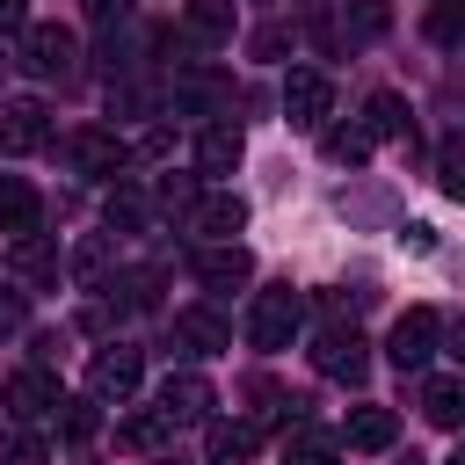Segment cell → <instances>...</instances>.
Listing matches in <instances>:
<instances>
[{
  "mask_svg": "<svg viewBox=\"0 0 465 465\" xmlns=\"http://www.w3.org/2000/svg\"><path fill=\"white\" fill-rule=\"evenodd\" d=\"M232 22H240V7H232V0H189V7H182V36H189V44H203V51H211V44H225V36H232Z\"/></svg>",
  "mask_w": 465,
  "mask_h": 465,
  "instance_id": "cell-15",
  "label": "cell"
},
{
  "mask_svg": "<svg viewBox=\"0 0 465 465\" xmlns=\"http://www.w3.org/2000/svg\"><path fill=\"white\" fill-rule=\"evenodd\" d=\"M196 276H203L211 291H240V283L254 276V254H247L240 240H218V247H203V254H196Z\"/></svg>",
  "mask_w": 465,
  "mask_h": 465,
  "instance_id": "cell-13",
  "label": "cell"
},
{
  "mask_svg": "<svg viewBox=\"0 0 465 465\" xmlns=\"http://www.w3.org/2000/svg\"><path fill=\"white\" fill-rule=\"evenodd\" d=\"M29 29V0H0V36H22Z\"/></svg>",
  "mask_w": 465,
  "mask_h": 465,
  "instance_id": "cell-34",
  "label": "cell"
},
{
  "mask_svg": "<svg viewBox=\"0 0 465 465\" xmlns=\"http://www.w3.org/2000/svg\"><path fill=\"white\" fill-rule=\"evenodd\" d=\"M0 407H7V421H44V414H58L65 400H58V378H51L44 363H29V371H15V378L0 385Z\"/></svg>",
  "mask_w": 465,
  "mask_h": 465,
  "instance_id": "cell-4",
  "label": "cell"
},
{
  "mask_svg": "<svg viewBox=\"0 0 465 465\" xmlns=\"http://www.w3.org/2000/svg\"><path fill=\"white\" fill-rule=\"evenodd\" d=\"M312 371H320V378L356 385V378L371 371V341H363L349 320H334V327H320V334H312Z\"/></svg>",
  "mask_w": 465,
  "mask_h": 465,
  "instance_id": "cell-2",
  "label": "cell"
},
{
  "mask_svg": "<svg viewBox=\"0 0 465 465\" xmlns=\"http://www.w3.org/2000/svg\"><path fill=\"white\" fill-rule=\"evenodd\" d=\"M160 465H167V458H160Z\"/></svg>",
  "mask_w": 465,
  "mask_h": 465,
  "instance_id": "cell-42",
  "label": "cell"
},
{
  "mask_svg": "<svg viewBox=\"0 0 465 465\" xmlns=\"http://www.w3.org/2000/svg\"><path fill=\"white\" fill-rule=\"evenodd\" d=\"M436 334H443V320H436L429 305H414V312H400V320H392L385 356H392L400 371H421V363H429V349H436Z\"/></svg>",
  "mask_w": 465,
  "mask_h": 465,
  "instance_id": "cell-6",
  "label": "cell"
},
{
  "mask_svg": "<svg viewBox=\"0 0 465 465\" xmlns=\"http://www.w3.org/2000/svg\"><path fill=\"white\" fill-rule=\"evenodd\" d=\"M436 182H443V196H465V131L443 138V153H436Z\"/></svg>",
  "mask_w": 465,
  "mask_h": 465,
  "instance_id": "cell-25",
  "label": "cell"
},
{
  "mask_svg": "<svg viewBox=\"0 0 465 465\" xmlns=\"http://www.w3.org/2000/svg\"><path fill=\"white\" fill-rule=\"evenodd\" d=\"M7 465H51V458H44L36 436H15V443H7Z\"/></svg>",
  "mask_w": 465,
  "mask_h": 465,
  "instance_id": "cell-33",
  "label": "cell"
},
{
  "mask_svg": "<svg viewBox=\"0 0 465 465\" xmlns=\"http://www.w3.org/2000/svg\"><path fill=\"white\" fill-rule=\"evenodd\" d=\"M124 15H131V0H87V22H102V29L124 22Z\"/></svg>",
  "mask_w": 465,
  "mask_h": 465,
  "instance_id": "cell-35",
  "label": "cell"
},
{
  "mask_svg": "<svg viewBox=\"0 0 465 465\" xmlns=\"http://www.w3.org/2000/svg\"><path fill=\"white\" fill-rule=\"evenodd\" d=\"M254 443H262L254 421H203V458H211V465H247Z\"/></svg>",
  "mask_w": 465,
  "mask_h": 465,
  "instance_id": "cell-14",
  "label": "cell"
},
{
  "mask_svg": "<svg viewBox=\"0 0 465 465\" xmlns=\"http://www.w3.org/2000/svg\"><path fill=\"white\" fill-rule=\"evenodd\" d=\"M36 211H44L36 189H29L22 174H7V182H0V232H7V240H29V232H36Z\"/></svg>",
  "mask_w": 465,
  "mask_h": 465,
  "instance_id": "cell-17",
  "label": "cell"
},
{
  "mask_svg": "<svg viewBox=\"0 0 465 465\" xmlns=\"http://www.w3.org/2000/svg\"><path fill=\"white\" fill-rule=\"evenodd\" d=\"M160 407H167V414H174V429H182V421H211L218 392H211V378H196V371H167Z\"/></svg>",
  "mask_w": 465,
  "mask_h": 465,
  "instance_id": "cell-12",
  "label": "cell"
},
{
  "mask_svg": "<svg viewBox=\"0 0 465 465\" xmlns=\"http://www.w3.org/2000/svg\"><path fill=\"white\" fill-rule=\"evenodd\" d=\"M450 356H458V363H465V320H458V327H450Z\"/></svg>",
  "mask_w": 465,
  "mask_h": 465,
  "instance_id": "cell-39",
  "label": "cell"
},
{
  "mask_svg": "<svg viewBox=\"0 0 465 465\" xmlns=\"http://www.w3.org/2000/svg\"><path fill=\"white\" fill-rule=\"evenodd\" d=\"M283 116H291L298 131H320V124L334 116V80H327V73H291V80H283Z\"/></svg>",
  "mask_w": 465,
  "mask_h": 465,
  "instance_id": "cell-8",
  "label": "cell"
},
{
  "mask_svg": "<svg viewBox=\"0 0 465 465\" xmlns=\"http://www.w3.org/2000/svg\"><path fill=\"white\" fill-rule=\"evenodd\" d=\"M138 378H145V356H138L131 341H109V349L87 356V392H94V400H116V407H124V400L138 392Z\"/></svg>",
  "mask_w": 465,
  "mask_h": 465,
  "instance_id": "cell-3",
  "label": "cell"
},
{
  "mask_svg": "<svg viewBox=\"0 0 465 465\" xmlns=\"http://www.w3.org/2000/svg\"><path fill=\"white\" fill-rule=\"evenodd\" d=\"M392 436H400V414L392 407H356L341 421V443L349 450H392Z\"/></svg>",
  "mask_w": 465,
  "mask_h": 465,
  "instance_id": "cell-16",
  "label": "cell"
},
{
  "mask_svg": "<svg viewBox=\"0 0 465 465\" xmlns=\"http://www.w3.org/2000/svg\"><path fill=\"white\" fill-rule=\"evenodd\" d=\"M298 327H305V298H298L291 283L254 291V312H247V341H254V349H291Z\"/></svg>",
  "mask_w": 465,
  "mask_h": 465,
  "instance_id": "cell-1",
  "label": "cell"
},
{
  "mask_svg": "<svg viewBox=\"0 0 465 465\" xmlns=\"http://www.w3.org/2000/svg\"><path fill=\"white\" fill-rule=\"evenodd\" d=\"M385 22H392V7H385V0H349V15H341V29H349V36H385Z\"/></svg>",
  "mask_w": 465,
  "mask_h": 465,
  "instance_id": "cell-27",
  "label": "cell"
},
{
  "mask_svg": "<svg viewBox=\"0 0 465 465\" xmlns=\"http://www.w3.org/2000/svg\"><path fill=\"white\" fill-rule=\"evenodd\" d=\"M174 341H182L189 356H225V349H232V327H225L211 305H182V312H174Z\"/></svg>",
  "mask_w": 465,
  "mask_h": 465,
  "instance_id": "cell-11",
  "label": "cell"
},
{
  "mask_svg": "<svg viewBox=\"0 0 465 465\" xmlns=\"http://www.w3.org/2000/svg\"><path fill=\"white\" fill-rule=\"evenodd\" d=\"M429 44H465V0H436L429 7Z\"/></svg>",
  "mask_w": 465,
  "mask_h": 465,
  "instance_id": "cell-28",
  "label": "cell"
},
{
  "mask_svg": "<svg viewBox=\"0 0 465 465\" xmlns=\"http://www.w3.org/2000/svg\"><path fill=\"white\" fill-rule=\"evenodd\" d=\"M240 153H247L240 124H211V131L196 138V167H203V174H232V167H240Z\"/></svg>",
  "mask_w": 465,
  "mask_h": 465,
  "instance_id": "cell-19",
  "label": "cell"
},
{
  "mask_svg": "<svg viewBox=\"0 0 465 465\" xmlns=\"http://www.w3.org/2000/svg\"><path fill=\"white\" fill-rule=\"evenodd\" d=\"M102 429V400L87 392V400H65V436H94Z\"/></svg>",
  "mask_w": 465,
  "mask_h": 465,
  "instance_id": "cell-30",
  "label": "cell"
},
{
  "mask_svg": "<svg viewBox=\"0 0 465 465\" xmlns=\"http://www.w3.org/2000/svg\"><path fill=\"white\" fill-rule=\"evenodd\" d=\"M109 225L138 232V225H145V196H138V189H116V196H109Z\"/></svg>",
  "mask_w": 465,
  "mask_h": 465,
  "instance_id": "cell-29",
  "label": "cell"
},
{
  "mask_svg": "<svg viewBox=\"0 0 465 465\" xmlns=\"http://www.w3.org/2000/svg\"><path fill=\"white\" fill-rule=\"evenodd\" d=\"M167 436H174V414H167V407H138V414L116 421V443H124V450H160Z\"/></svg>",
  "mask_w": 465,
  "mask_h": 465,
  "instance_id": "cell-20",
  "label": "cell"
},
{
  "mask_svg": "<svg viewBox=\"0 0 465 465\" xmlns=\"http://www.w3.org/2000/svg\"><path fill=\"white\" fill-rule=\"evenodd\" d=\"M189 232H203V240H232V232H247V203H240L232 189H211V196L189 203Z\"/></svg>",
  "mask_w": 465,
  "mask_h": 465,
  "instance_id": "cell-10",
  "label": "cell"
},
{
  "mask_svg": "<svg viewBox=\"0 0 465 465\" xmlns=\"http://www.w3.org/2000/svg\"><path fill=\"white\" fill-rule=\"evenodd\" d=\"M400 465H421V458H414V450H407V458H400Z\"/></svg>",
  "mask_w": 465,
  "mask_h": 465,
  "instance_id": "cell-40",
  "label": "cell"
},
{
  "mask_svg": "<svg viewBox=\"0 0 465 465\" xmlns=\"http://www.w3.org/2000/svg\"><path fill=\"white\" fill-rule=\"evenodd\" d=\"M44 145H51V109L36 94L0 102V153H44Z\"/></svg>",
  "mask_w": 465,
  "mask_h": 465,
  "instance_id": "cell-7",
  "label": "cell"
},
{
  "mask_svg": "<svg viewBox=\"0 0 465 465\" xmlns=\"http://www.w3.org/2000/svg\"><path fill=\"white\" fill-rule=\"evenodd\" d=\"M320 145H327L334 167H363V160H371V131H327Z\"/></svg>",
  "mask_w": 465,
  "mask_h": 465,
  "instance_id": "cell-26",
  "label": "cell"
},
{
  "mask_svg": "<svg viewBox=\"0 0 465 465\" xmlns=\"http://www.w3.org/2000/svg\"><path fill=\"white\" fill-rule=\"evenodd\" d=\"M363 131H371V138H407V131H414V109H407V94L378 87V94L363 102Z\"/></svg>",
  "mask_w": 465,
  "mask_h": 465,
  "instance_id": "cell-18",
  "label": "cell"
},
{
  "mask_svg": "<svg viewBox=\"0 0 465 465\" xmlns=\"http://www.w3.org/2000/svg\"><path fill=\"white\" fill-rule=\"evenodd\" d=\"M334 429H312V421H291L283 429V465H334Z\"/></svg>",
  "mask_w": 465,
  "mask_h": 465,
  "instance_id": "cell-22",
  "label": "cell"
},
{
  "mask_svg": "<svg viewBox=\"0 0 465 465\" xmlns=\"http://www.w3.org/2000/svg\"><path fill=\"white\" fill-rule=\"evenodd\" d=\"M160 203H182V211H189V203H196V182H189V174H167V182H160Z\"/></svg>",
  "mask_w": 465,
  "mask_h": 465,
  "instance_id": "cell-32",
  "label": "cell"
},
{
  "mask_svg": "<svg viewBox=\"0 0 465 465\" xmlns=\"http://www.w3.org/2000/svg\"><path fill=\"white\" fill-rule=\"evenodd\" d=\"M15 327H22V298L7 291V298H0V334H15Z\"/></svg>",
  "mask_w": 465,
  "mask_h": 465,
  "instance_id": "cell-38",
  "label": "cell"
},
{
  "mask_svg": "<svg viewBox=\"0 0 465 465\" xmlns=\"http://www.w3.org/2000/svg\"><path fill=\"white\" fill-rule=\"evenodd\" d=\"M160 298V269H138V276H124V305H153Z\"/></svg>",
  "mask_w": 465,
  "mask_h": 465,
  "instance_id": "cell-31",
  "label": "cell"
},
{
  "mask_svg": "<svg viewBox=\"0 0 465 465\" xmlns=\"http://www.w3.org/2000/svg\"><path fill=\"white\" fill-rule=\"evenodd\" d=\"M15 276H29V283H58V247L44 240V232H29V240H15Z\"/></svg>",
  "mask_w": 465,
  "mask_h": 465,
  "instance_id": "cell-23",
  "label": "cell"
},
{
  "mask_svg": "<svg viewBox=\"0 0 465 465\" xmlns=\"http://www.w3.org/2000/svg\"><path fill=\"white\" fill-rule=\"evenodd\" d=\"M450 465H465V450H458V458H450Z\"/></svg>",
  "mask_w": 465,
  "mask_h": 465,
  "instance_id": "cell-41",
  "label": "cell"
},
{
  "mask_svg": "<svg viewBox=\"0 0 465 465\" xmlns=\"http://www.w3.org/2000/svg\"><path fill=\"white\" fill-rule=\"evenodd\" d=\"M400 247H414V254H429V247H436V225H407V232H400Z\"/></svg>",
  "mask_w": 465,
  "mask_h": 465,
  "instance_id": "cell-37",
  "label": "cell"
},
{
  "mask_svg": "<svg viewBox=\"0 0 465 465\" xmlns=\"http://www.w3.org/2000/svg\"><path fill=\"white\" fill-rule=\"evenodd\" d=\"M102 262H109V240H87L80 247V276H102Z\"/></svg>",
  "mask_w": 465,
  "mask_h": 465,
  "instance_id": "cell-36",
  "label": "cell"
},
{
  "mask_svg": "<svg viewBox=\"0 0 465 465\" xmlns=\"http://www.w3.org/2000/svg\"><path fill=\"white\" fill-rule=\"evenodd\" d=\"M73 58H80V44H73L65 22H29V29H22V65H29V73L58 80V73H73Z\"/></svg>",
  "mask_w": 465,
  "mask_h": 465,
  "instance_id": "cell-5",
  "label": "cell"
},
{
  "mask_svg": "<svg viewBox=\"0 0 465 465\" xmlns=\"http://www.w3.org/2000/svg\"><path fill=\"white\" fill-rule=\"evenodd\" d=\"M174 102H182V109H225L232 94H225L218 73H182V80H174Z\"/></svg>",
  "mask_w": 465,
  "mask_h": 465,
  "instance_id": "cell-24",
  "label": "cell"
},
{
  "mask_svg": "<svg viewBox=\"0 0 465 465\" xmlns=\"http://www.w3.org/2000/svg\"><path fill=\"white\" fill-rule=\"evenodd\" d=\"M421 414L436 429H465V378H421Z\"/></svg>",
  "mask_w": 465,
  "mask_h": 465,
  "instance_id": "cell-21",
  "label": "cell"
},
{
  "mask_svg": "<svg viewBox=\"0 0 465 465\" xmlns=\"http://www.w3.org/2000/svg\"><path fill=\"white\" fill-rule=\"evenodd\" d=\"M65 160H73L80 174H116V167L131 160V145H124L116 131H102V124H87V131H73V138H65Z\"/></svg>",
  "mask_w": 465,
  "mask_h": 465,
  "instance_id": "cell-9",
  "label": "cell"
}]
</instances>
